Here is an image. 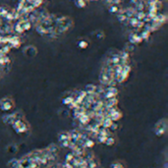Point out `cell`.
Masks as SVG:
<instances>
[{"instance_id": "1", "label": "cell", "mask_w": 168, "mask_h": 168, "mask_svg": "<svg viewBox=\"0 0 168 168\" xmlns=\"http://www.w3.org/2000/svg\"><path fill=\"white\" fill-rule=\"evenodd\" d=\"M79 46H80V47H83V48H85V47L88 46V43H85V41H80V43H79Z\"/></svg>"}]
</instances>
